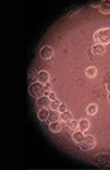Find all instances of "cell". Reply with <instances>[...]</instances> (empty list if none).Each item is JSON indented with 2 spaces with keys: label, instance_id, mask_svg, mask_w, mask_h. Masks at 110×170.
I'll return each instance as SVG.
<instances>
[{
  "label": "cell",
  "instance_id": "cell-21",
  "mask_svg": "<svg viewBox=\"0 0 110 170\" xmlns=\"http://www.w3.org/2000/svg\"><path fill=\"white\" fill-rule=\"evenodd\" d=\"M47 96L50 97V100H51V101H54V100H57V96H56V93H54L53 91H51V92H50V93L47 94Z\"/></svg>",
  "mask_w": 110,
  "mask_h": 170
},
{
  "label": "cell",
  "instance_id": "cell-24",
  "mask_svg": "<svg viewBox=\"0 0 110 170\" xmlns=\"http://www.w3.org/2000/svg\"><path fill=\"white\" fill-rule=\"evenodd\" d=\"M100 4H101V2H100V0H97V2H90V5L91 6H100Z\"/></svg>",
  "mask_w": 110,
  "mask_h": 170
},
{
  "label": "cell",
  "instance_id": "cell-12",
  "mask_svg": "<svg viewBox=\"0 0 110 170\" xmlns=\"http://www.w3.org/2000/svg\"><path fill=\"white\" fill-rule=\"evenodd\" d=\"M84 137H85L84 132L80 131V130H76V131L72 134V139H73V141H75V143H77V144L81 143V141L84 140Z\"/></svg>",
  "mask_w": 110,
  "mask_h": 170
},
{
  "label": "cell",
  "instance_id": "cell-5",
  "mask_svg": "<svg viewBox=\"0 0 110 170\" xmlns=\"http://www.w3.org/2000/svg\"><path fill=\"white\" fill-rule=\"evenodd\" d=\"M37 81L46 84L47 82H50V73L47 71H39L37 73Z\"/></svg>",
  "mask_w": 110,
  "mask_h": 170
},
{
  "label": "cell",
  "instance_id": "cell-2",
  "mask_svg": "<svg viewBox=\"0 0 110 170\" xmlns=\"http://www.w3.org/2000/svg\"><path fill=\"white\" fill-rule=\"evenodd\" d=\"M96 145V140L93 135H89V136H85L84 140L81 141V143H79V147L80 150L82 151H87V150H91L94 149Z\"/></svg>",
  "mask_w": 110,
  "mask_h": 170
},
{
  "label": "cell",
  "instance_id": "cell-16",
  "mask_svg": "<svg viewBox=\"0 0 110 170\" xmlns=\"http://www.w3.org/2000/svg\"><path fill=\"white\" fill-rule=\"evenodd\" d=\"M61 120H62L63 122H68V121H71V120H72V113L68 112V111L62 112V113H61Z\"/></svg>",
  "mask_w": 110,
  "mask_h": 170
},
{
  "label": "cell",
  "instance_id": "cell-8",
  "mask_svg": "<svg viewBox=\"0 0 110 170\" xmlns=\"http://www.w3.org/2000/svg\"><path fill=\"white\" fill-rule=\"evenodd\" d=\"M96 160H97V163L101 165V166H108V165H110V158H109L108 155H97Z\"/></svg>",
  "mask_w": 110,
  "mask_h": 170
},
{
  "label": "cell",
  "instance_id": "cell-6",
  "mask_svg": "<svg viewBox=\"0 0 110 170\" xmlns=\"http://www.w3.org/2000/svg\"><path fill=\"white\" fill-rule=\"evenodd\" d=\"M51 100L48 96H42L39 98H37V106H39V108H44V107H48L51 106Z\"/></svg>",
  "mask_w": 110,
  "mask_h": 170
},
{
  "label": "cell",
  "instance_id": "cell-4",
  "mask_svg": "<svg viewBox=\"0 0 110 170\" xmlns=\"http://www.w3.org/2000/svg\"><path fill=\"white\" fill-rule=\"evenodd\" d=\"M39 55H41L42 59H51L52 55H53V49H52V47L44 45L43 48L41 49V52H39Z\"/></svg>",
  "mask_w": 110,
  "mask_h": 170
},
{
  "label": "cell",
  "instance_id": "cell-23",
  "mask_svg": "<svg viewBox=\"0 0 110 170\" xmlns=\"http://www.w3.org/2000/svg\"><path fill=\"white\" fill-rule=\"evenodd\" d=\"M34 74H35L34 69H33V68H31V69H29V72H28V76H29V78H31V80H33L34 77H37V76H34Z\"/></svg>",
  "mask_w": 110,
  "mask_h": 170
},
{
  "label": "cell",
  "instance_id": "cell-15",
  "mask_svg": "<svg viewBox=\"0 0 110 170\" xmlns=\"http://www.w3.org/2000/svg\"><path fill=\"white\" fill-rule=\"evenodd\" d=\"M86 112L89 113V115H95V113L97 112V105H95V103H91V105H89L86 107Z\"/></svg>",
  "mask_w": 110,
  "mask_h": 170
},
{
  "label": "cell",
  "instance_id": "cell-18",
  "mask_svg": "<svg viewBox=\"0 0 110 170\" xmlns=\"http://www.w3.org/2000/svg\"><path fill=\"white\" fill-rule=\"evenodd\" d=\"M67 124H68V129H71V130H77L79 129V121L77 120H71V121L67 122Z\"/></svg>",
  "mask_w": 110,
  "mask_h": 170
},
{
  "label": "cell",
  "instance_id": "cell-26",
  "mask_svg": "<svg viewBox=\"0 0 110 170\" xmlns=\"http://www.w3.org/2000/svg\"><path fill=\"white\" fill-rule=\"evenodd\" d=\"M106 90H108V91H109V92H110V82H109V83H108V84H106Z\"/></svg>",
  "mask_w": 110,
  "mask_h": 170
},
{
  "label": "cell",
  "instance_id": "cell-11",
  "mask_svg": "<svg viewBox=\"0 0 110 170\" xmlns=\"http://www.w3.org/2000/svg\"><path fill=\"white\" fill-rule=\"evenodd\" d=\"M48 116H50V111L47 110V107H44V108H39L38 111V119L41 121H46V120H48Z\"/></svg>",
  "mask_w": 110,
  "mask_h": 170
},
{
  "label": "cell",
  "instance_id": "cell-17",
  "mask_svg": "<svg viewBox=\"0 0 110 170\" xmlns=\"http://www.w3.org/2000/svg\"><path fill=\"white\" fill-rule=\"evenodd\" d=\"M96 68L95 67H89L86 71H85V73H86V76H87V77L89 78H94L95 77V76H96Z\"/></svg>",
  "mask_w": 110,
  "mask_h": 170
},
{
  "label": "cell",
  "instance_id": "cell-1",
  "mask_svg": "<svg viewBox=\"0 0 110 170\" xmlns=\"http://www.w3.org/2000/svg\"><path fill=\"white\" fill-rule=\"evenodd\" d=\"M94 41L96 44H101V45L109 44L110 43V28H104V29L95 32Z\"/></svg>",
  "mask_w": 110,
  "mask_h": 170
},
{
  "label": "cell",
  "instance_id": "cell-3",
  "mask_svg": "<svg viewBox=\"0 0 110 170\" xmlns=\"http://www.w3.org/2000/svg\"><path fill=\"white\" fill-rule=\"evenodd\" d=\"M29 93L32 94L33 97H35V98L42 97L43 94H44V84L41 83V82H38V81L32 83L31 86H29Z\"/></svg>",
  "mask_w": 110,
  "mask_h": 170
},
{
  "label": "cell",
  "instance_id": "cell-22",
  "mask_svg": "<svg viewBox=\"0 0 110 170\" xmlns=\"http://www.w3.org/2000/svg\"><path fill=\"white\" fill-rule=\"evenodd\" d=\"M58 111L62 113V112H65V111H67V106L65 105V103H61L60 105V108H58Z\"/></svg>",
  "mask_w": 110,
  "mask_h": 170
},
{
  "label": "cell",
  "instance_id": "cell-20",
  "mask_svg": "<svg viewBox=\"0 0 110 170\" xmlns=\"http://www.w3.org/2000/svg\"><path fill=\"white\" fill-rule=\"evenodd\" d=\"M51 90H52V84H51L50 82H47V83L44 84V93L48 94V93L51 92Z\"/></svg>",
  "mask_w": 110,
  "mask_h": 170
},
{
  "label": "cell",
  "instance_id": "cell-19",
  "mask_svg": "<svg viewBox=\"0 0 110 170\" xmlns=\"http://www.w3.org/2000/svg\"><path fill=\"white\" fill-rule=\"evenodd\" d=\"M60 105H61V102L58 101V100H54V101H52L51 102V110H58L60 108Z\"/></svg>",
  "mask_w": 110,
  "mask_h": 170
},
{
  "label": "cell",
  "instance_id": "cell-14",
  "mask_svg": "<svg viewBox=\"0 0 110 170\" xmlns=\"http://www.w3.org/2000/svg\"><path fill=\"white\" fill-rule=\"evenodd\" d=\"M48 127H50V131L52 132H60L62 129V125L60 124V121H53V122H50Z\"/></svg>",
  "mask_w": 110,
  "mask_h": 170
},
{
  "label": "cell",
  "instance_id": "cell-10",
  "mask_svg": "<svg viewBox=\"0 0 110 170\" xmlns=\"http://www.w3.org/2000/svg\"><path fill=\"white\" fill-rule=\"evenodd\" d=\"M90 127V121L86 120V119H82L79 121V130L82 131V132H85L86 130H89Z\"/></svg>",
  "mask_w": 110,
  "mask_h": 170
},
{
  "label": "cell",
  "instance_id": "cell-27",
  "mask_svg": "<svg viewBox=\"0 0 110 170\" xmlns=\"http://www.w3.org/2000/svg\"><path fill=\"white\" fill-rule=\"evenodd\" d=\"M108 100H109V102H110V92H109V96H108Z\"/></svg>",
  "mask_w": 110,
  "mask_h": 170
},
{
  "label": "cell",
  "instance_id": "cell-13",
  "mask_svg": "<svg viewBox=\"0 0 110 170\" xmlns=\"http://www.w3.org/2000/svg\"><path fill=\"white\" fill-rule=\"evenodd\" d=\"M60 117H61V112H60L58 110H51V111H50V116H48L50 122L58 121Z\"/></svg>",
  "mask_w": 110,
  "mask_h": 170
},
{
  "label": "cell",
  "instance_id": "cell-25",
  "mask_svg": "<svg viewBox=\"0 0 110 170\" xmlns=\"http://www.w3.org/2000/svg\"><path fill=\"white\" fill-rule=\"evenodd\" d=\"M77 12H79V9H75V10H72V12H70V13L67 14V16H72L73 14H76Z\"/></svg>",
  "mask_w": 110,
  "mask_h": 170
},
{
  "label": "cell",
  "instance_id": "cell-9",
  "mask_svg": "<svg viewBox=\"0 0 110 170\" xmlns=\"http://www.w3.org/2000/svg\"><path fill=\"white\" fill-rule=\"evenodd\" d=\"M100 12L104 13V14H110V0H104L100 4Z\"/></svg>",
  "mask_w": 110,
  "mask_h": 170
},
{
  "label": "cell",
  "instance_id": "cell-7",
  "mask_svg": "<svg viewBox=\"0 0 110 170\" xmlns=\"http://www.w3.org/2000/svg\"><path fill=\"white\" fill-rule=\"evenodd\" d=\"M91 52H93L94 55H101L105 53V45L95 44V45H93V48H91Z\"/></svg>",
  "mask_w": 110,
  "mask_h": 170
}]
</instances>
